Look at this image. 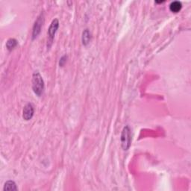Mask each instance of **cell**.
<instances>
[{
    "label": "cell",
    "instance_id": "11",
    "mask_svg": "<svg viewBox=\"0 0 191 191\" xmlns=\"http://www.w3.org/2000/svg\"><path fill=\"white\" fill-rule=\"evenodd\" d=\"M163 2H164V1H155V3H158V4L163 3Z\"/></svg>",
    "mask_w": 191,
    "mask_h": 191
},
{
    "label": "cell",
    "instance_id": "5",
    "mask_svg": "<svg viewBox=\"0 0 191 191\" xmlns=\"http://www.w3.org/2000/svg\"><path fill=\"white\" fill-rule=\"evenodd\" d=\"M34 113H35V108H34V105L31 103L26 104L23 108L22 111V117L25 120H30L34 116Z\"/></svg>",
    "mask_w": 191,
    "mask_h": 191
},
{
    "label": "cell",
    "instance_id": "7",
    "mask_svg": "<svg viewBox=\"0 0 191 191\" xmlns=\"http://www.w3.org/2000/svg\"><path fill=\"white\" fill-rule=\"evenodd\" d=\"M182 5L180 2L174 1L170 5V10L173 13H178L181 11Z\"/></svg>",
    "mask_w": 191,
    "mask_h": 191
},
{
    "label": "cell",
    "instance_id": "10",
    "mask_svg": "<svg viewBox=\"0 0 191 191\" xmlns=\"http://www.w3.org/2000/svg\"><path fill=\"white\" fill-rule=\"evenodd\" d=\"M67 55H64L63 57H61V58H60L59 61V65L60 67H63L64 64L66 63V61H67Z\"/></svg>",
    "mask_w": 191,
    "mask_h": 191
},
{
    "label": "cell",
    "instance_id": "8",
    "mask_svg": "<svg viewBox=\"0 0 191 191\" xmlns=\"http://www.w3.org/2000/svg\"><path fill=\"white\" fill-rule=\"evenodd\" d=\"M91 40V35L88 29H85L82 33V43L84 46H87Z\"/></svg>",
    "mask_w": 191,
    "mask_h": 191
},
{
    "label": "cell",
    "instance_id": "4",
    "mask_svg": "<svg viewBox=\"0 0 191 191\" xmlns=\"http://www.w3.org/2000/svg\"><path fill=\"white\" fill-rule=\"evenodd\" d=\"M43 22H44V17H43V14H41V15L37 17L35 24L33 26V31H32V39H35L39 34L41 33V28H42Z\"/></svg>",
    "mask_w": 191,
    "mask_h": 191
},
{
    "label": "cell",
    "instance_id": "2",
    "mask_svg": "<svg viewBox=\"0 0 191 191\" xmlns=\"http://www.w3.org/2000/svg\"><path fill=\"white\" fill-rule=\"evenodd\" d=\"M121 146L124 151L128 150L131 144V131L129 126H125L121 133Z\"/></svg>",
    "mask_w": 191,
    "mask_h": 191
},
{
    "label": "cell",
    "instance_id": "9",
    "mask_svg": "<svg viewBox=\"0 0 191 191\" xmlns=\"http://www.w3.org/2000/svg\"><path fill=\"white\" fill-rule=\"evenodd\" d=\"M17 41L14 38H10L6 43V47L9 51L13 50L17 46Z\"/></svg>",
    "mask_w": 191,
    "mask_h": 191
},
{
    "label": "cell",
    "instance_id": "6",
    "mask_svg": "<svg viewBox=\"0 0 191 191\" xmlns=\"http://www.w3.org/2000/svg\"><path fill=\"white\" fill-rule=\"evenodd\" d=\"M17 190V187L16 183H15L14 181H7L5 183V185H4L3 188L4 191H13Z\"/></svg>",
    "mask_w": 191,
    "mask_h": 191
},
{
    "label": "cell",
    "instance_id": "1",
    "mask_svg": "<svg viewBox=\"0 0 191 191\" xmlns=\"http://www.w3.org/2000/svg\"><path fill=\"white\" fill-rule=\"evenodd\" d=\"M32 89L37 96H42L44 90V82L39 72H35L32 75Z\"/></svg>",
    "mask_w": 191,
    "mask_h": 191
},
{
    "label": "cell",
    "instance_id": "3",
    "mask_svg": "<svg viewBox=\"0 0 191 191\" xmlns=\"http://www.w3.org/2000/svg\"><path fill=\"white\" fill-rule=\"evenodd\" d=\"M58 27H59V21H58V19H55V20H52V23H51V25L48 30L49 38H48V43H47V47H50L51 45H52L57 30L58 29Z\"/></svg>",
    "mask_w": 191,
    "mask_h": 191
}]
</instances>
